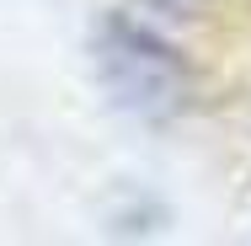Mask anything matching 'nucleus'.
<instances>
[{
  "label": "nucleus",
  "instance_id": "f03ea898",
  "mask_svg": "<svg viewBox=\"0 0 251 246\" xmlns=\"http://www.w3.org/2000/svg\"><path fill=\"white\" fill-rule=\"evenodd\" d=\"M145 5H155V11H171V16H193L203 0H145Z\"/></svg>",
  "mask_w": 251,
  "mask_h": 246
},
{
  "label": "nucleus",
  "instance_id": "f257e3e1",
  "mask_svg": "<svg viewBox=\"0 0 251 246\" xmlns=\"http://www.w3.org/2000/svg\"><path fill=\"white\" fill-rule=\"evenodd\" d=\"M97 70H101V86L112 91V102L139 112V118L182 112L187 86H193L182 54L128 16H107L97 27Z\"/></svg>",
  "mask_w": 251,
  "mask_h": 246
}]
</instances>
